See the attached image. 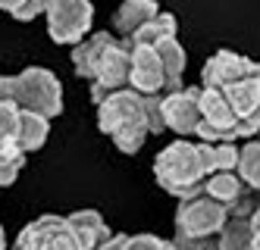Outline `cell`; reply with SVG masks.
<instances>
[{
    "instance_id": "obj_1",
    "label": "cell",
    "mask_w": 260,
    "mask_h": 250,
    "mask_svg": "<svg viewBox=\"0 0 260 250\" xmlns=\"http://www.w3.org/2000/svg\"><path fill=\"white\" fill-rule=\"evenodd\" d=\"M154 175L157 185L179 200L201 197L213 175V157L210 144H194V141H173L163 147L154 160Z\"/></svg>"
},
{
    "instance_id": "obj_2",
    "label": "cell",
    "mask_w": 260,
    "mask_h": 250,
    "mask_svg": "<svg viewBox=\"0 0 260 250\" xmlns=\"http://www.w3.org/2000/svg\"><path fill=\"white\" fill-rule=\"evenodd\" d=\"M98 128L116 144V150L128 153V157L138 153L144 138L151 134V128H147V103H144V97L132 88L110 94V97L98 106Z\"/></svg>"
},
{
    "instance_id": "obj_3",
    "label": "cell",
    "mask_w": 260,
    "mask_h": 250,
    "mask_svg": "<svg viewBox=\"0 0 260 250\" xmlns=\"http://www.w3.org/2000/svg\"><path fill=\"white\" fill-rule=\"evenodd\" d=\"M226 222H229V209L207 194L179 200L173 244H176V250H207Z\"/></svg>"
},
{
    "instance_id": "obj_4",
    "label": "cell",
    "mask_w": 260,
    "mask_h": 250,
    "mask_svg": "<svg viewBox=\"0 0 260 250\" xmlns=\"http://www.w3.org/2000/svg\"><path fill=\"white\" fill-rule=\"evenodd\" d=\"M10 100L22 113L53 119L63 113V88L50 69L31 66V69H22L19 75H10Z\"/></svg>"
},
{
    "instance_id": "obj_5",
    "label": "cell",
    "mask_w": 260,
    "mask_h": 250,
    "mask_svg": "<svg viewBox=\"0 0 260 250\" xmlns=\"http://www.w3.org/2000/svg\"><path fill=\"white\" fill-rule=\"evenodd\" d=\"M198 138H201V144H235V141H241V122L235 116V110L229 106L226 94L204 88Z\"/></svg>"
},
{
    "instance_id": "obj_6",
    "label": "cell",
    "mask_w": 260,
    "mask_h": 250,
    "mask_svg": "<svg viewBox=\"0 0 260 250\" xmlns=\"http://www.w3.org/2000/svg\"><path fill=\"white\" fill-rule=\"evenodd\" d=\"M94 7L88 0H53L47 4V31L57 44H82L91 31Z\"/></svg>"
},
{
    "instance_id": "obj_7",
    "label": "cell",
    "mask_w": 260,
    "mask_h": 250,
    "mask_svg": "<svg viewBox=\"0 0 260 250\" xmlns=\"http://www.w3.org/2000/svg\"><path fill=\"white\" fill-rule=\"evenodd\" d=\"M13 250H85L72 232L69 219L63 216H41L28 222L19 238H16Z\"/></svg>"
},
{
    "instance_id": "obj_8",
    "label": "cell",
    "mask_w": 260,
    "mask_h": 250,
    "mask_svg": "<svg viewBox=\"0 0 260 250\" xmlns=\"http://www.w3.org/2000/svg\"><path fill=\"white\" fill-rule=\"evenodd\" d=\"M260 72V63L248 60V56H238L232 50H219L213 53L207 63H204V72H201V88L207 91H229L241 82L254 79Z\"/></svg>"
},
{
    "instance_id": "obj_9",
    "label": "cell",
    "mask_w": 260,
    "mask_h": 250,
    "mask_svg": "<svg viewBox=\"0 0 260 250\" xmlns=\"http://www.w3.org/2000/svg\"><path fill=\"white\" fill-rule=\"evenodd\" d=\"M128 79H132V47L125 41H116L110 47V53L104 56V63L98 69V79L91 82V100L101 106L110 94L125 91Z\"/></svg>"
},
{
    "instance_id": "obj_10",
    "label": "cell",
    "mask_w": 260,
    "mask_h": 250,
    "mask_svg": "<svg viewBox=\"0 0 260 250\" xmlns=\"http://www.w3.org/2000/svg\"><path fill=\"white\" fill-rule=\"evenodd\" d=\"M201 94L204 88L191 85V88H182L170 97H163L160 110H163V125L173 128L179 134H198L201 125Z\"/></svg>"
},
{
    "instance_id": "obj_11",
    "label": "cell",
    "mask_w": 260,
    "mask_h": 250,
    "mask_svg": "<svg viewBox=\"0 0 260 250\" xmlns=\"http://www.w3.org/2000/svg\"><path fill=\"white\" fill-rule=\"evenodd\" d=\"M128 88L141 97H166V72L154 47H132V79Z\"/></svg>"
},
{
    "instance_id": "obj_12",
    "label": "cell",
    "mask_w": 260,
    "mask_h": 250,
    "mask_svg": "<svg viewBox=\"0 0 260 250\" xmlns=\"http://www.w3.org/2000/svg\"><path fill=\"white\" fill-rule=\"evenodd\" d=\"M113 44H116L113 34L98 31V34H88L82 44L72 47V66H76V75H79V79L94 82V79H98V69H101V63H104V56L110 53V47H113Z\"/></svg>"
},
{
    "instance_id": "obj_13",
    "label": "cell",
    "mask_w": 260,
    "mask_h": 250,
    "mask_svg": "<svg viewBox=\"0 0 260 250\" xmlns=\"http://www.w3.org/2000/svg\"><path fill=\"white\" fill-rule=\"evenodd\" d=\"M66 219H69L72 232H76V238H79V244L85 250H101L110 238H113V232L107 228V222H104V216L98 209H79V213H72Z\"/></svg>"
},
{
    "instance_id": "obj_14",
    "label": "cell",
    "mask_w": 260,
    "mask_h": 250,
    "mask_svg": "<svg viewBox=\"0 0 260 250\" xmlns=\"http://www.w3.org/2000/svg\"><path fill=\"white\" fill-rule=\"evenodd\" d=\"M157 13L160 10H157L154 0H125V4L113 13V28L122 34V41H132Z\"/></svg>"
},
{
    "instance_id": "obj_15",
    "label": "cell",
    "mask_w": 260,
    "mask_h": 250,
    "mask_svg": "<svg viewBox=\"0 0 260 250\" xmlns=\"http://www.w3.org/2000/svg\"><path fill=\"white\" fill-rule=\"evenodd\" d=\"M251 241H254L251 216H229V222L222 225V232L210 241L207 250H251Z\"/></svg>"
},
{
    "instance_id": "obj_16",
    "label": "cell",
    "mask_w": 260,
    "mask_h": 250,
    "mask_svg": "<svg viewBox=\"0 0 260 250\" xmlns=\"http://www.w3.org/2000/svg\"><path fill=\"white\" fill-rule=\"evenodd\" d=\"M160 53V63H163V72H166V97L176 91H182V72H185V50L182 44L176 41V38H170V41H163L154 47Z\"/></svg>"
},
{
    "instance_id": "obj_17",
    "label": "cell",
    "mask_w": 260,
    "mask_h": 250,
    "mask_svg": "<svg viewBox=\"0 0 260 250\" xmlns=\"http://www.w3.org/2000/svg\"><path fill=\"white\" fill-rule=\"evenodd\" d=\"M176 28H179V22H176L173 13H157L151 22H147L132 41H125V44L128 47H157L163 41H170V38H176Z\"/></svg>"
},
{
    "instance_id": "obj_18",
    "label": "cell",
    "mask_w": 260,
    "mask_h": 250,
    "mask_svg": "<svg viewBox=\"0 0 260 250\" xmlns=\"http://www.w3.org/2000/svg\"><path fill=\"white\" fill-rule=\"evenodd\" d=\"M47 131H50V122L44 116H35V113H22L19 116V134H16V141L25 153L31 150H41L47 144Z\"/></svg>"
},
{
    "instance_id": "obj_19",
    "label": "cell",
    "mask_w": 260,
    "mask_h": 250,
    "mask_svg": "<svg viewBox=\"0 0 260 250\" xmlns=\"http://www.w3.org/2000/svg\"><path fill=\"white\" fill-rule=\"evenodd\" d=\"M238 178L248 185V191L260 194V141H248L238 147Z\"/></svg>"
},
{
    "instance_id": "obj_20",
    "label": "cell",
    "mask_w": 260,
    "mask_h": 250,
    "mask_svg": "<svg viewBox=\"0 0 260 250\" xmlns=\"http://www.w3.org/2000/svg\"><path fill=\"white\" fill-rule=\"evenodd\" d=\"M19 116H22V110L13 100H0V144L16 141V134H19Z\"/></svg>"
},
{
    "instance_id": "obj_21",
    "label": "cell",
    "mask_w": 260,
    "mask_h": 250,
    "mask_svg": "<svg viewBox=\"0 0 260 250\" xmlns=\"http://www.w3.org/2000/svg\"><path fill=\"white\" fill-rule=\"evenodd\" d=\"M213 157V175L216 172H235L238 169V144H210Z\"/></svg>"
},
{
    "instance_id": "obj_22",
    "label": "cell",
    "mask_w": 260,
    "mask_h": 250,
    "mask_svg": "<svg viewBox=\"0 0 260 250\" xmlns=\"http://www.w3.org/2000/svg\"><path fill=\"white\" fill-rule=\"evenodd\" d=\"M0 13H10L13 19H19V22H28V19L47 13V4H38V0H25V4H7V0H0Z\"/></svg>"
},
{
    "instance_id": "obj_23",
    "label": "cell",
    "mask_w": 260,
    "mask_h": 250,
    "mask_svg": "<svg viewBox=\"0 0 260 250\" xmlns=\"http://www.w3.org/2000/svg\"><path fill=\"white\" fill-rule=\"evenodd\" d=\"M122 250H176L173 241H163L157 235H128Z\"/></svg>"
},
{
    "instance_id": "obj_24",
    "label": "cell",
    "mask_w": 260,
    "mask_h": 250,
    "mask_svg": "<svg viewBox=\"0 0 260 250\" xmlns=\"http://www.w3.org/2000/svg\"><path fill=\"white\" fill-rule=\"evenodd\" d=\"M144 103H147V128H151V134L166 131V125H163V110H160L163 97H144Z\"/></svg>"
},
{
    "instance_id": "obj_25",
    "label": "cell",
    "mask_w": 260,
    "mask_h": 250,
    "mask_svg": "<svg viewBox=\"0 0 260 250\" xmlns=\"http://www.w3.org/2000/svg\"><path fill=\"white\" fill-rule=\"evenodd\" d=\"M16 163H25V150L16 141L0 144V166H16Z\"/></svg>"
},
{
    "instance_id": "obj_26",
    "label": "cell",
    "mask_w": 260,
    "mask_h": 250,
    "mask_svg": "<svg viewBox=\"0 0 260 250\" xmlns=\"http://www.w3.org/2000/svg\"><path fill=\"white\" fill-rule=\"evenodd\" d=\"M0 100H10V75L0 72Z\"/></svg>"
},
{
    "instance_id": "obj_27",
    "label": "cell",
    "mask_w": 260,
    "mask_h": 250,
    "mask_svg": "<svg viewBox=\"0 0 260 250\" xmlns=\"http://www.w3.org/2000/svg\"><path fill=\"white\" fill-rule=\"evenodd\" d=\"M0 250H7V235H4V228H0Z\"/></svg>"
}]
</instances>
